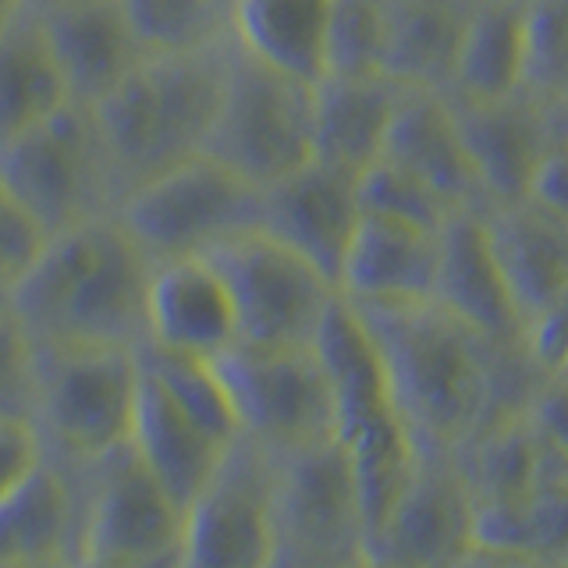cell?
<instances>
[{
  "mask_svg": "<svg viewBox=\"0 0 568 568\" xmlns=\"http://www.w3.org/2000/svg\"><path fill=\"white\" fill-rule=\"evenodd\" d=\"M11 288H4V284H0V313H4V310H11L14 306V302H11Z\"/></svg>",
  "mask_w": 568,
  "mask_h": 568,
  "instance_id": "cell-43",
  "label": "cell"
},
{
  "mask_svg": "<svg viewBox=\"0 0 568 568\" xmlns=\"http://www.w3.org/2000/svg\"><path fill=\"white\" fill-rule=\"evenodd\" d=\"M437 231L363 213L342 266V295L352 302L434 295Z\"/></svg>",
  "mask_w": 568,
  "mask_h": 568,
  "instance_id": "cell-25",
  "label": "cell"
},
{
  "mask_svg": "<svg viewBox=\"0 0 568 568\" xmlns=\"http://www.w3.org/2000/svg\"><path fill=\"white\" fill-rule=\"evenodd\" d=\"M359 203H363V213L405 221L423 231H440L444 221L458 210L444 200L434 185H426L419 174H413L387 156H377L359 174Z\"/></svg>",
  "mask_w": 568,
  "mask_h": 568,
  "instance_id": "cell-35",
  "label": "cell"
},
{
  "mask_svg": "<svg viewBox=\"0 0 568 568\" xmlns=\"http://www.w3.org/2000/svg\"><path fill=\"white\" fill-rule=\"evenodd\" d=\"M334 0H235L231 40L245 53L320 82L327 75V29Z\"/></svg>",
  "mask_w": 568,
  "mask_h": 568,
  "instance_id": "cell-29",
  "label": "cell"
},
{
  "mask_svg": "<svg viewBox=\"0 0 568 568\" xmlns=\"http://www.w3.org/2000/svg\"><path fill=\"white\" fill-rule=\"evenodd\" d=\"M50 231L32 217L26 203L0 182V284L18 288V281L29 274V266L40 260Z\"/></svg>",
  "mask_w": 568,
  "mask_h": 568,
  "instance_id": "cell-38",
  "label": "cell"
},
{
  "mask_svg": "<svg viewBox=\"0 0 568 568\" xmlns=\"http://www.w3.org/2000/svg\"><path fill=\"white\" fill-rule=\"evenodd\" d=\"M529 416L561 452H568V384L561 377H544L529 402Z\"/></svg>",
  "mask_w": 568,
  "mask_h": 568,
  "instance_id": "cell-41",
  "label": "cell"
},
{
  "mask_svg": "<svg viewBox=\"0 0 568 568\" xmlns=\"http://www.w3.org/2000/svg\"><path fill=\"white\" fill-rule=\"evenodd\" d=\"M32 4H61V0H32Z\"/></svg>",
  "mask_w": 568,
  "mask_h": 568,
  "instance_id": "cell-44",
  "label": "cell"
},
{
  "mask_svg": "<svg viewBox=\"0 0 568 568\" xmlns=\"http://www.w3.org/2000/svg\"><path fill=\"white\" fill-rule=\"evenodd\" d=\"M235 40L150 53L93 111L111 150L121 200L146 178L206 153Z\"/></svg>",
  "mask_w": 568,
  "mask_h": 568,
  "instance_id": "cell-3",
  "label": "cell"
},
{
  "mask_svg": "<svg viewBox=\"0 0 568 568\" xmlns=\"http://www.w3.org/2000/svg\"><path fill=\"white\" fill-rule=\"evenodd\" d=\"M71 103L64 68L50 43L40 8H29L0 32V142L32 129Z\"/></svg>",
  "mask_w": 568,
  "mask_h": 568,
  "instance_id": "cell-28",
  "label": "cell"
},
{
  "mask_svg": "<svg viewBox=\"0 0 568 568\" xmlns=\"http://www.w3.org/2000/svg\"><path fill=\"white\" fill-rule=\"evenodd\" d=\"M484 221L526 327L568 302V217L529 195L484 206Z\"/></svg>",
  "mask_w": 568,
  "mask_h": 568,
  "instance_id": "cell-20",
  "label": "cell"
},
{
  "mask_svg": "<svg viewBox=\"0 0 568 568\" xmlns=\"http://www.w3.org/2000/svg\"><path fill=\"white\" fill-rule=\"evenodd\" d=\"M313 345L320 359H324V369L334 387L337 440H348L366 423H373L390 408L384 359L377 352V342H373L363 324L359 310L342 292L331 302Z\"/></svg>",
  "mask_w": 568,
  "mask_h": 568,
  "instance_id": "cell-27",
  "label": "cell"
},
{
  "mask_svg": "<svg viewBox=\"0 0 568 568\" xmlns=\"http://www.w3.org/2000/svg\"><path fill=\"white\" fill-rule=\"evenodd\" d=\"M210 260L235 298L239 345L292 348L316 342L337 288L306 256L256 227L221 245Z\"/></svg>",
  "mask_w": 568,
  "mask_h": 568,
  "instance_id": "cell-12",
  "label": "cell"
},
{
  "mask_svg": "<svg viewBox=\"0 0 568 568\" xmlns=\"http://www.w3.org/2000/svg\"><path fill=\"white\" fill-rule=\"evenodd\" d=\"M529 195L537 203L550 206L555 213H561V217H568V121H561L558 139L550 142Z\"/></svg>",
  "mask_w": 568,
  "mask_h": 568,
  "instance_id": "cell-40",
  "label": "cell"
},
{
  "mask_svg": "<svg viewBox=\"0 0 568 568\" xmlns=\"http://www.w3.org/2000/svg\"><path fill=\"white\" fill-rule=\"evenodd\" d=\"M36 8L43 14L75 103L97 106L150 58L121 0H61Z\"/></svg>",
  "mask_w": 568,
  "mask_h": 568,
  "instance_id": "cell-19",
  "label": "cell"
},
{
  "mask_svg": "<svg viewBox=\"0 0 568 568\" xmlns=\"http://www.w3.org/2000/svg\"><path fill=\"white\" fill-rule=\"evenodd\" d=\"M352 302V298H348ZM384 359L390 408L419 458H458L494 423L505 348L434 295L352 302Z\"/></svg>",
  "mask_w": 568,
  "mask_h": 568,
  "instance_id": "cell-1",
  "label": "cell"
},
{
  "mask_svg": "<svg viewBox=\"0 0 568 568\" xmlns=\"http://www.w3.org/2000/svg\"><path fill=\"white\" fill-rule=\"evenodd\" d=\"M381 156L419 174L452 206H487L473 156L458 132L455 103L440 89L405 85Z\"/></svg>",
  "mask_w": 568,
  "mask_h": 568,
  "instance_id": "cell-22",
  "label": "cell"
},
{
  "mask_svg": "<svg viewBox=\"0 0 568 568\" xmlns=\"http://www.w3.org/2000/svg\"><path fill=\"white\" fill-rule=\"evenodd\" d=\"M363 221L359 174L324 160L284 174L263 189V231L292 245L342 292V266Z\"/></svg>",
  "mask_w": 568,
  "mask_h": 568,
  "instance_id": "cell-15",
  "label": "cell"
},
{
  "mask_svg": "<svg viewBox=\"0 0 568 568\" xmlns=\"http://www.w3.org/2000/svg\"><path fill=\"white\" fill-rule=\"evenodd\" d=\"M523 89L568 121V0H529L526 4Z\"/></svg>",
  "mask_w": 568,
  "mask_h": 568,
  "instance_id": "cell-34",
  "label": "cell"
},
{
  "mask_svg": "<svg viewBox=\"0 0 568 568\" xmlns=\"http://www.w3.org/2000/svg\"><path fill=\"white\" fill-rule=\"evenodd\" d=\"M523 71L526 0H476L448 97L455 103L505 100L523 89Z\"/></svg>",
  "mask_w": 568,
  "mask_h": 568,
  "instance_id": "cell-31",
  "label": "cell"
},
{
  "mask_svg": "<svg viewBox=\"0 0 568 568\" xmlns=\"http://www.w3.org/2000/svg\"><path fill=\"white\" fill-rule=\"evenodd\" d=\"M146 345L210 363L239 345L235 298L210 256L153 263Z\"/></svg>",
  "mask_w": 568,
  "mask_h": 568,
  "instance_id": "cell-18",
  "label": "cell"
},
{
  "mask_svg": "<svg viewBox=\"0 0 568 568\" xmlns=\"http://www.w3.org/2000/svg\"><path fill=\"white\" fill-rule=\"evenodd\" d=\"M43 458L47 448L32 419L0 416V505L40 469Z\"/></svg>",
  "mask_w": 568,
  "mask_h": 568,
  "instance_id": "cell-39",
  "label": "cell"
},
{
  "mask_svg": "<svg viewBox=\"0 0 568 568\" xmlns=\"http://www.w3.org/2000/svg\"><path fill=\"white\" fill-rule=\"evenodd\" d=\"M352 458L355 487H359V505H363V526H366V555L373 537L387 523L390 508H395L398 494L405 490L408 476L416 473L419 455L408 440L402 419L395 408H387L384 416L366 423L359 434L342 440Z\"/></svg>",
  "mask_w": 568,
  "mask_h": 568,
  "instance_id": "cell-32",
  "label": "cell"
},
{
  "mask_svg": "<svg viewBox=\"0 0 568 568\" xmlns=\"http://www.w3.org/2000/svg\"><path fill=\"white\" fill-rule=\"evenodd\" d=\"M473 537V561H568V479L501 501H476Z\"/></svg>",
  "mask_w": 568,
  "mask_h": 568,
  "instance_id": "cell-30",
  "label": "cell"
},
{
  "mask_svg": "<svg viewBox=\"0 0 568 568\" xmlns=\"http://www.w3.org/2000/svg\"><path fill=\"white\" fill-rule=\"evenodd\" d=\"M121 8L150 53L200 50L231 36L221 0H121Z\"/></svg>",
  "mask_w": 568,
  "mask_h": 568,
  "instance_id": "cell-33",
  "label": "cell"
},
{
  "mask_svg": "<svg viewBox=\"0 0 568 568\" xmlns=\"http://www.w3.org/2000/svg\"><path fill=\"white\" fill-rule=\"evenodd\" d=\"M313 89L316 82L295 79L235 43L206 153L260 189L306 168L316 156Z\"/></svg>",
  "mask_w": 568,
  "mask_h": 568,
  "instance_id": "cell-8",
  "label": "cell"
},
{
  "mask_svg": "<svg viewBox=\"0 0 568 568\" xmlns=\"http://www.w3.org/2000/svg\"><path fill=\"white\" fill-rule=\"evenodd\" d=\"M476 494L458 458H419L387 523L369 544L366 565L437 568L466 565L476 550Z\"/></svg>",
  "mask_w": 568,
  "mask_h": 568,
  "instance_id": "cell-14",
  "label": "cell"
},
{
  "mask_svg": "<svg viewBox=\"0 0 568 568\" xmlns=\"http://www.w3.org/2000/svg\"><path fill=\"white\" fill-rule=\"evenodd\" d=\"M82 469L43 458L0 505V568H43L79 561Z\"/></svg>",
  "mask_w": 568,
  "mask_h": 568,
  "instance_id": "cell-21",
  "label": "cell"
},
{
  "mask_svg": "<svg viewBox=\"0 0 568 568\" xmlns=\"http://www.w3.org/2000/svg\"><path fill=\"white\" fill-rule=\"evenodd\" d=\"M142 355L129 345H36L32 423L50 458L89 469L132 444Z\"/></svg>",
  "mask_w": 568,
  "mask_h": 568,
  "instance_id": "cell-5",
  "label": "cell"
},
{
  "mask_svg": "<svg viewBox=\"0 0 568 568\" xmlns=\"http://www.w3.org/2000/svg\"><path fill=\"white\" fill-rule=\"evenodd\" d=\"M455 118L487 206L529 200L537 171L565 118L547 111L526 89L490 103H455Z\"/></svg>",
  "mask_w": 568,
  "mask_h": 568,
  "instance_id": "cell-16",
  "label": "cell"
},
{
  "mask_svg": "<svg viewBox=\"0 0 568 568\" xmlns=\"http://www.w3.org/2000/svg\"><path fill=\"white\" fill-rule=\"evenodd\" d=\"M79 561L97 568L185 565V505L132 444L82 469Z\"/></svg>",
  "mask_w": 568,
  "mask_h": 568,
  "instance_id": "cell-9",
  "label": "cell"
},
{
  "mask_svg": "<svg viewBox=\"0 0 568 568\" xmlns=\"http://www.w3.org/2000/svg\"><path fill=\"white\" fill-rule=\"evenodd\" d=\"M405 85L384 71L369 75H324L316 82L313 146L316 160L363 174L384 153L390 118L398 111Z\"/></svg>",
  "mask_w": 568,
  "mask_h": 568,
  "instance_id": "cell-23",
  "label": "cell"
},
{
  "mask_svg": "<svg viewBox=\"0 0 568 568\" xmlns=\"http://www.w3.org/2000/svg\"><path fill=\"white\" fill-rule=\"evenodd\" d=\"M476 501H501L568 479V452L550 440L526 413L484 426L458 455Z\"/></svg>",
  "mask_w": 568,
  "mask_h": 568,
  "instance_id": "cell-26",
  "label": "cell"
},
{
  "mask_svg": "<svg viewBox=\"0 0 568 568\" xmlns=\"http://www.w3.org/2000/svg\"><path fill=\"white\" fill-rule=\"evenodd\" d=\"M153 260L111 217L50 235L40 260L11 295L18 320L47 345H146V298Z\"/></svg>",
  "mask_w": 568,
  "mask_h": 568,
  "instance_id": "cell-2",
  "label": "cell"
},
{
  "mask_svg": "<svg viewBox=\"0 0 568 568\" xmlns=\"http://www.w3.org/2000/svg\"><path fill=\"white\" fill-rule=\"evenodd\" d=\"M118 217L153 263L213 256L231 239L263 227V189L200 153L124 192Z\"/></svg>",
  "mask_w": 568,
  "mask_h": 568,
  "instance_id": "cell-7",
  "label": "cell"
},
{
  "mask_svg": "<svg viewBox=\"0 0 568 568\" xmlns=\"http://www.w3.org/2000/svg\"><path fill=\"white\" fill-rule=\"evenodd\" d=\"M245 437L271 455H292L337 437L334 387L316 345H231L213 359Z\"/></svg>",
  "mask_w": 568,
  "mask_h": 568,
  "instance_id": "cell-11",
  "label": "cell"
},
{
  "mask_svg": "<svg viewBox=\"0 0 568 568\" xmlns=\"http://www.w3.org/2000/svg\"><path fill=\"white\" fill-rule=\"evenodd\" d=\"M132 448L189 508L224 452L242 437L235 402L210 359L142 345Z\"/></svg>",
  "mask_w": 568,
  "mask_h": 568,
  "instance_id": "cell-4",
  "label": "cell"
},
{
  "mask_svg": "<svg viewBox=\"0 0 568 568\" xmlns=\"http://www.w3.org/2000/svg\"><path fill=\"white\" fill-rule=\"evenodd\" d=\"M36 402V342L14 306L0 313V416L32 419Z\"/></svg>",
  "mask_w": 568,
  "mask_h": 568,
  "instance_id": "cell-37",
  "label": "cell"
},
{
  "mask_svg": "<svg viewBox=\"0 0 568 568\" xmlns=\"http://www.w3.org/2000/svg\"><path fill=\"white\" fill-rule=\"evenodd\" d=\"M0 182L50 235L111 217L121 206V182L97 111L75 100L0 142Z\"/></svg>",
  "mask_w": 568,
  "mask_h": 568,
  "instance_id": "cell-6",
  "label": "cell"
},
{
  "mask_svg": "<svg viewBox=\"0 0 568 568\" xmlns=\"http://www.w3.org/2000/svg\"><path fill=\"white\" fill-rule=\"evenodd\" d=\"M274 479L277 455L242 434L185 508V565H274Z\"/></svg>",
  "mask_w": 568,
  "mask_h": 568,
  "instance_id": "cell-13",
  "label": "cell"
},
{
  "mask_svg": "<svg viewBox=\"0 0 568 568\" xmlns=\"http://www.w3.org/2000/svg\"><path fill=\"white\" fill-rule=\"evenodd\" d=\"M387 0H334L327 29V75L381 71Z\"/></svg>",
  "mask_w": 568,
  "mask_h": 568,
  "instance_id": "cell-36",
  "label": "cell"
},
{
  "mask_svg": "<svg viewBox=\"0 0 568 568\" xmlns=\"http://www.w3.org/2000/svg\"><path fill=\"white\" fill-rule=\"evenodd\" d=\"M221 4L227 8V14H231V4H235V0H221Z\"/></svg>",
  "mask_w": 568,
  "mask_h": 568,
  "instance_id": "cell-45",
  "label": "cell"
},
{
  "mask_svg": "<svg viewBox=\"0 0 568 568\" xmlns=\"http://www.w3.org/2000/svg\"><path fill=\"white\" fill-rule=\"evenodd\" d=\"M26 8H29V0H0V32H4Z\"/></svg>",
  "mask_w": 568,
  "mask_h": 568,
  "instance_id": "cell-42",
  "label": "cell"
},
{
  "mask_svg": "<svg viewBox=\"0 0 568 568\" xmlns=\"http://www.w3.org/2000/svg\"><path fill=\"white\" fill-rule=\"evenodd\" d=\"M274 565H366V526L348 448L337 437L277 455Z\"/></svg>",
  "mask_w": 568,
  "mask_h": 568,
  "instance_id": "cell-10",
  "label": "cell"
},
{
  "mask_svg": "<svg viewBox=\"0 0 568 568\" xmlns=\"http://www.w3.org/2000/svg\"><path fill=\"white\" fill-rule=\"evenodd\" d=\"M526 4H529V0H526Z\"/></svg>",
  "mask_w": 568,
  "mask_h": 568,
  "instance_id": "cell-46",
  "label": "cell"
},
{
  "mask_svg": "<svg viewBox=\"0 0 568 568\" xmlns=\"http://www.w3.org/2000/svg\"><path fill=\"white\" fill-rule=\"evenodd\" d=\"M434 298L497 348L526 345V320L508 292L487 235L484 206H458L437 231Z\"/></svg>",
  "mask_w": 568,
  "mask_h": 568,
  "instance_id": "cell-17",
  "label": "cell"
},
{
  "mask_svg": "<svg viewBox=\"0 0 568 568\" xmlns=\"http://www.w3.org/2000/svg\"><path fill=\"white\" fill-rule=\"evenodd\" d=\"M476 0H387L381 71L402 85L448 93Z\"/></svg>",
  "mask_w": 568,
  "mask_h": 568,
  "instance_id": "cell-24",
  "label": "cell"
}]
</instances>
